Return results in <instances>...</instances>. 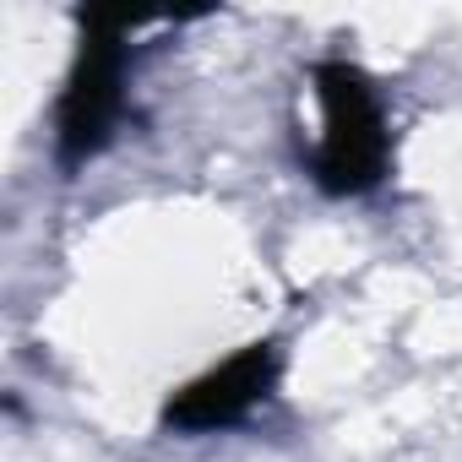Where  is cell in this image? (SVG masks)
Returning <instances> with one entry per match:
<instances>
[{
  "mask_svg": "<svg viewBox=\"0 0 462 462\" xmlns=\"http://www.w3.org/2000/svg\"><path fill=\"white\" fill-rule=\"evenodd\" d=\"M152 12H125V6H82L77 12V28H82V44H77V66L66 77V93H60V163L77 169L88 163L120 109H125V33L136 23H147Z\"/></svg>",
  "mask_w": 462,
  "mask_h": 462,
  "instance_id": "cell-1",
  "label": "cell"
},
{
  "mask_svg": "<svg viewBox=\"0 0 462 462\" xmlns=\"http://www.w3.org/2000/svg\"><path fill=\"white\" fill-rule=\"evenodd\" d=\"M278 370H283L278 348L273 343H251L235 359H223L217 370H207L190 386H180L169 397V408H163V424L169 430H185V435H207V430L240 424L278 386Z\"/></svg>",
  "mask_w": 462,
  "mask_h": 462,
  "instance_id": "cell-3",
  "label": "cell"
},
{
  "mask_svg": "<svg viewBox=\"0 0 462 462\" xmlns=\"http://www.w3.org/2000/svg\"><path fill=\"white\" fill-rule=\"evenodd\" d=\"M316 98H321V147H316V185L327 196H365L386 174V120L375 104V88L348 60L316 66Z\"/></svg>",
  "mask_w": 462,
  "mask_h": 462,
  "instance_id": "cell-2",
  "label": "cell"
}]
</instances>
